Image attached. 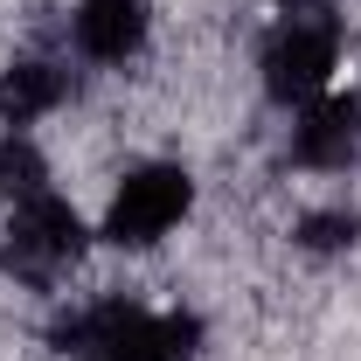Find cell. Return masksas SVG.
<instances>
[{"label":"cell","instance_id":"1","mask_svg":"<svg viewBox=\"0 0 361 361\" xmlns=\"http://www.w3.org/2000/svg\"><path fill=\"white\" fill-rule=\"evenodd\" d=\"M202 326L188 313H153L139 299H97L63 326V348L84 361H195Z\"/></svg>","mask_w":361,"mask_h":361},{"label":"cell","instance_id":"2","mask_svg":"<svg viewBox=\"0 0 361 361\" xmlns=\"http://www.w3.org/2000/svg\"><path fill=\"white\" fill-rule=\"evenodd\" d=\"M334 63H341V28L334 21H313V14H292L278 35L264 42V90L278 104H313L326 77H334Z\"/></svg>","mask_w":361,"mask_h":361},{"label":"cell","instance_id":"3","mask_svg":"<svg viewBox=\"0 0 361 361\" xmlns=\"http://www.w3.org/2000/svg\"><path fill=\"white\" fill-rule=\"evenodd\" d=\"M188 202H195V180L180 167H133L118 180L111 209H104V236L126 243V250H146V243H160L188 216Z\"/></svg>","mask_w":361,"mask_h":361},{"label":"cell","instance_id":"4","mask_svg":"<svg viewBox=\"0 0 361 361\" xmlns=\"http://www.w3.org/2000/svg\"><path fill=\"white\" fill-rule=\"evenodd\" d=\"M77 250H84V216H77L56 188L14 202V216H7V271H21V278H56L63 264H77Z\"/></svg>","mask_w":361,"mask_h":361},{"label":"cell","instance_id":"5","mask_svg":"<svg viewBox=\"0 0 361 361\" xmlns=\"http://www.w3.org/2000/svg\"><path fill=\"white\" fill-rule=\"evenodd\" d=\"M292 160L306 174H348L361 160V97H319L292 126Z\"/></svg>","mask_w":361,"mask_h":361},{"label":"cell","instance_id":"6","mask_svg":"<svg viewBox=\"0 0 361 361\" xmlns=\"http://www.w3.org/2000/svg\"><path fill=\"white\" fill-rule=\"evenodd\" d=\"M70 35L90 63H133L146 49V0H77Z\"/></svg>","mask_w":361,"mask_h":361},{"label":"cell","instance_id":"7","mask_svg":"<svg viewBox=\"0 0 361 361\" xmlns=\"http://www.w3.org/2000/svg\"><path fill=\"white\" fill-rule=\"evenodd\" d=\"M70 104V70H56L42 56H21V63H7L0 70V118L21 133V126H35L49 111H63Z\"/></svg>","mask_w":361,"mask_h":361},{"label":"cell","instance_id":"8","mask_svg":"<svg viewBox=\"0 0 361 361\" xmlns=\"http://www.w3.org/2000/svg\"><path fill=\"white\" fill-rule=\"evenodd\" d=\"M0 188H7L14 202H28V195H42V188H49V160L35 153V139H28V133H14L7 146H0Z\"/></svg>","mask_w":361,"mask_h":361},{"label":"cell","instance_id":"9","mask_svg":"<svg viewBox=\"0 0 361 361\" xmlns=\"http://www.w3.org/2000/svg\"><path fill=\"white\" fill-rule=\"evenodd\" d=\"M299 243H306V250H341V243H355V216H348V209L306 216V223H299Z\"/></svg>","mask_w":361,"mask_h":361},{"label":"cell","instance_id":"10","mask_svg":"<svg viewBox=\"0 0 361 361\" xmlns=\"http://www.w3.org/2000/svg\"><path fill=\"white\" fill-rule=\"evenodd\" d=\"M278 7H313V0H278Z\"/></svg>","mask_w":361,"mask_h":361}]
</instances>
